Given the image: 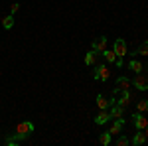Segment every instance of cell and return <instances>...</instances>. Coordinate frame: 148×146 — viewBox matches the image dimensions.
Returning <instances> with one entry per match:
<instances>
[{"label": "cell", "instance_id": "obj_4", "mask_svg": "<svg viewBox=\"0 0 148 146\" xmlns=\"http://www.w3.org/2000/svg\"><path fill=\"white\" fill-rule=\"evenodd\" d=\"M132 124H134L136 130H144L148 126V119L144 117V112H134L132 114Z\"/></svg>", "mask_w": 148, "mask_h": 146}, {"label": "cell", "instance_id": "obj_7", "mask_svg": "<svg viewBox=\"0 0 148 146\" xmlns=\"http://www.w3.org/2000/svg\"><path fill=\"white\" fill-rule=\"evenodd\" d=\"M113 49H114V53H116V57H125L126 56V42L123 38H116L113 44Z\"/></svg>", "mask_w": 148, "mask_h": 146}, {"label": "cell", "instance_id": "obj_14", "mask_svg": "<svg viewBox=\"0 0 148 146\" xmlns=\"http://www.w3.org/2000/svg\"><path fill=\"white\" fill-rule=\"evenodd\" d=\"M97 57H99V53H97L95 49H91V51H87V53H85V63H87V65H95Z\"/></svg>", "mask_w": 148, "mask_h": 146}, {"label": "cell", "instance_id": "obj_22", "mask_svg": "<svg viewBox=\"0 0 148 146\" xmlns=\"http://www.w3.org/2000/svg\"><path fill=\"white\" fill-rule=\"evenodd\" d=\"M18 142H20V140H18L16 136H10V138H6V144H8V146H14V144H18Z\"/></svg>", "mask_w": 148, "mask_h": 146}, {"label": "cell", "instance_id": "obj_13", "mask_svg": "<svg viewBox=\"0 0 148 146\" xmlns=\"http://www.w3.org/2000/svg\"><path fill=\"white\" fill-rule=\"evenodd\" d=\"M130 85H132V81H130L128 77H125V75H123V77H119V79H116V87H114V89L123 91V89H128Z\"/></svg>", "mask_w": 148, "mask_h": 146}, {"label": "cell", "instance_id": "obj_11", "mask_svg": "<svg viewBox=\"0 0 148 146\" xmlns=\"http://www.w3.org/2000/svg\"><path fill=\"white\" fill-rule=\"evenodd\" d=\"M113 103H114V99H107L105 95H97V107L99 109H109Z\"/></svg>", "mask_w": 148, "mask_h": 146}, {"label": "cell", "instance_id": "obj_6", "mask_svg": "<svg viewBox=\"0 0 148 146\" xmlns=\"http://www.w3.org/2000/svg\"><path fill=\"white\" fill-rule=\"evenodd\" d=\"M132 85H134L138 91H148V77L142 75V73H136V77L132 79Z\"/></svg>", "mask_w": 148, "mask_h": 146}, {"label": "cell", "instance_id": "obj_19", "mask_svg": "<svg viewBox=\"0 0 148 146\" xmlns=\"http://www.w3.org/2000/svg\"><path fill=\"white\" fill-rule=\"evenodd\" d=\"M136 56H148V40H146V42H142V44L138 45Z\"/></svg>", "mask_w": 148, "mask_h": 146}, {"label": "cell", "instance_id": "obj_21", "mask_svg": "<svg viewBox=\"0 0 148 146\" xmlns=\"http://www.w3.org/2000/svg\"><path fill=\"white\" fill-rule=\"evenodd\" d=\"M114 144L116 146H126V144H130V140H128V136H119V138L114 140Z\"/></svg>", "mask_w": 148, "mask_h": 146}, {"label": "cell", "instance_id": "obj_9", "mask_svg": "<svg viewBox=\"0 0 148 146\" xmlns=\"http://www.w3.org/2000/svg\"><path fill=\"white\" fill-rule=\"evenodd\" d=\"M109 112H111V119H119V117L125 114V107H121V105L113 103V105L109 107Z\"/></svg>", "mask_w": 148, "mask_h": 146}, {"label": "cell", "instance_id": "obj_20", "mask_svg": "<svg viewBox=\"0 0 148 146\" xmlns=\"http://www.w3.org/2000/svg\"><path fill=\"white\" fill-rule=\"evenodd\" d=\"M136 109H138V112H146V111H148V101H146V99L138 101V103H136Z\"/></svg>", "mask_w": 148, "mask_h": 146}, {"label": "cell", "instance_id": "obj_3", "mask_svg": "<svg viewBox=\"0 0 148 146\" xmlns=\"http://www.w3.org/2000/svg\"><path fill=\"white\" fill-rule=\"evenodd\" d=\"M93 77L97 79V81H109L111 79V69L107 67V65H97V67L93 69Z\"/></svg>", "mask_w": 148, "mask_h": 146}, {"label": "cell", "instance_id": "obj_23", "mask_svg": "<svg viewBox=\"0 0 148 146\" xmlns=\"http://www.w3.org/2000/svg\"><path fill=\"white\" fill-rule=\"evenodd\" d=\"M18 10H20V4H18V2H14V4L10 6V14H16Z\"/></svg>", "mask_w": 148, "mask_h": 146}, {"label": "cell", "instance_id": "obj_16", "mask_svg": "<svg viewBox=\"0 0 148 146\" xmlns=\"http://www.w3.org/2000/svg\"><path fill=\"white\" fill-rule=\"evenodd\" d=\"M101 53H103V57H105L109 63H114V61H116V53H114V49H103Z\"/></svg>", "mask_w": 148, "mask_h": 146}, {"label": "cell", "instance_id": "obj_2", "mask_svg": "<svg viewBox=\"0 0 148 146\" xmlns=\"http://www.w3.org/2000/svg\"><path fill=\"white\" fill-rule=\"evenodd\" d=\"M119 95V99H114V103L116 105H121V107H128V103H130V99H132V93L128 89H123V91H119V89H114V97Z\"/></svg>", "mask_w": 148, "mask_h": 146}, {"label": "cell", "instance_id": "obj_5", "mask_svg": "<svg viewBox=\"0 0 148 146\" xmlns=\"http://www.w3.org/2000/svg\"><path fill=\"white\" fill-rule=\"evenodd\" d=\"M107 44H109V38H107V36H99V38L93 40L91 49H95L97 53H101L103 49H107Z\"/></svg>", "mask_w": 148, "mask_h": 146}, {"label": "cell", "instance_id": "obj_1", "mask_svg": "<svg viewBox=\"0 0 148 146\" xmlns=\"http://www.w3.org/2000/svg\"><path fill=\"white\" fill-rule=\"evenodd\" d=\"M34 130H36V126H34L32 121H20V123L16 124V132H14V136H16L18 140H26V138L32 136Z\"/></svg>", "mask_w": 148, "mask_h": 146}, {"label": "cell", "instance_id": "obj_12", "mask_svg": "<svg viewBox=\"0 0 148 146\" xmlns=\"http://www.w3.org/2000/svg\"><path fill=\"white\" fill-rule=\"evenodd\" d=\"M146 140H148V138H146V134H144V130H138L136 134L132 136V140H130V142H132L134 146H142Z\"/></svg>", "mask_w": 148, "mask_h": 146}, {"label": "cell", "instance_id": "obj_24", "mask_svg": "<svg viewBox=\"0 0 148 146\" xmlns=\"http://www.w3.org/2000/svg\"><path fill=\"white\" fill-rule=\"evenodd\" d=\"M144 134H146V138H148V126H146V128H144Z\"/></svg>", "mask_w": 148, "mask_h": 146}, {"label": "cell", "instance_id": "obj_15", "mask_svg": "<svg viewBox=\"0 0 148 146\" xmlns=\"http://www.w3.org/2000/svg\"><path fill=\"white\" fill-rule=\"evenodd\" d=\"M12 26H14V14L4 16V18H2V28H4V30H12Z\"/></svg>", "mask_w": 148, "mask_h": 146}, {"label": "cell", "instance_id": "obj_17", "mask_svg": "<svg viewBox=\"0 0 148 146\" xmlns=\"http://www.w3.org/2000/svg\"><path fill=\"white\" fill-rule=\"evenodd\" d=\"M128 69L130 71H134V73H142V63L138 61V59H130V63H128Z\"/></svg>", "mask_w": 148, "mask_h": 146}, {"label": "cell", "instance_id": "obj_18", "mask_svg": "<svg viewBox=\"0 0 148 146\" xmlns=\"http://www.w3.org/2000/svg\"><path fill=\"white\" fill-rule=\"evenodd\" d=\"M111 132H109V130H107V132H101V136H99V144L101 146H109L111 144Z\"/></svg>", "mask_w": 148, "mask_h": 146}, {"label": "cell", "instance_id": "obj_10", "mask_svg": "<svg viewBox=\"0 0 148 146\" xmlns=\"http://www.w3.org/2000/svg\"><path fill=\"white\" fill-rule=\"evenodd\" d=\"M123 128H125V119H123V117H119V119H114V123H113V126H111V130H109V132H111V134H119Z\"/></svg>", "mask_w": 148, "mask_h": 146}, {"label": "cell", "instance_id": "obj_8", "mask_svg": "<svg viewBox=\"0 0 148 146\" xmlns=\"http://www.w3.org/2000/svg\"><path fill=\"white\" fill-rule=\"evenodd\" d=\"M109 121H111V112H109V109H101L99 114L95 117V124H97V126H103V124H107Z\"/></svg>", "mask_w": 148, "mask_h": 146}]
</instances>
